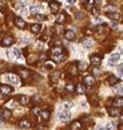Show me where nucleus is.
<instances>
[{
  "label": "nucleus",
  "mask_w": 123,
  "mask_h": 130,
  "mask_svg": "<svg viewBox=\"0 0 123 130\" xmlns=\"http://www.w3.org/2000/svg\"><path fill=\"white\" fill-rule=\"evenodd\" d=\"M35 18L37 19V20H42V19H44V16H42V15H36Z\"/></svg>",
  "instance_id": "obj_44"
},
{
  "label": "nucleus",
  "mask_w": 123,
  "mask_h": 130,
  "mask_svg": "<svg viewBox=\"0 0 123 130\" xmlns=\"http://www.w3.org/2000/svg\"><path fill=\"white\" fill-rule=\"evenodd\" d=\"M12 91H13V89L11 87V86H8V85H2V86H0V93L4 94V95L12 94Z\"/></svg>",
  "instance_id": "obj_1"
},
{
  "label": "nucleus",
  "mask_w": 123,
  "mask_h": 130,
  "mask_svg": "<svg viewBox=\"0 0 123 130\" xmlns=\"http://www.w3.org/2000/svg\"><path fill=\"white\" fill-rule=\"evenodd\" d=\"M15 24H16L19 28H22V30H23V28H26V23H24V20H23L22 18H16V19H15Z\"/></svg>",
  "instance_id": "obj_13"
},
{
  "label": "nucleus",
  "mask_w": 123,
  "mask_h": 130,
  "mask_svg": "<svg viewBox=\"0 0 123 130\" xmlns=\"http://www.w3.org/2000/svg\"><path fill=\"white\" fill-rule=\"evenodd\" d=\"M75 2H76V0H68V2H67V3H68V4H74Z\"/></svg>",
  "instance_id": "obj_48"
},
{
  "label": "nucleus",
  "mask_w": 123,
  "mask_h": 130,
  "mask_svg": "<svg viewBox=\"0 0 123 130\" xmlns=\"http://www.w3.org/2000/svg\"><path fill=\"white\" fill-rule=\"evenodd\" d=\"M76 93L78 94H84V93H86V87H84V85H78L76 86Z\"/></svg>",
  "instance_id": "obj_26"
},
{
  "label": "nucleus",
  "mask_w": 123,
  "mask_h": 130,
  "mask_svg": "<svg viewBox=\"0 0 123 130\" xmlns=\"http://www.w3.org/2000/svg\"><path fill=\"white\" fill-rule=\"evenodd\" d=\"M108 114H110L111 117H118V115H119V109H116V107H111L110 110H108Z\"/></svg>",
  "instance_id": "obj_22"
},
{
  "label": "nucleus",
  "mask_w": 123,
  "mask_h": 130,
  "mask_svg": "<svg viewBox=\"0 0 123 130\" xmlns=\"http://www.w3.org/2000/svg\"><path fill=\"white\" fill-rule=\"evenodd\" d=\"M120 123H123V114L120 115Z\"/></svg>",
  "instance_id": "obj_49"
},
{
  "label": "nucleus",
  "mask_w": 123,
  "mask_h": 130,
  "mask_svg": "<svg viewBox=\"0 0 123 130\" xmlns=\"http://www.w3.org/2000/svg\"><path fill=\"white\" fill-rule=\"evenodd\" d=\"M66 90H67L68 93H72V91L75 90V87H74V85H72V83H68L67 86H66Z\"/></svg>",
  "instance_id": "obj_34"
},
{
  "label": "nucleus",
  "mask_w": 123,
  "mask_h": 130,
  "mask_svg": "<svg viewBox=\"0 0 123 130\" xmlns=\"http://www.w3.org/2000/svg\"><path fill=\"white\" fill-rule=\"evenodd\" d=\"M119 130H123V125H122V123L119 125Z\"/></svg>",
  "instance_id": "obj_50"
},
{
  "label": "nucleus",
  "mask_w": 123,
  "mask_h": 130,
  "mask_svg": "<svg viewBox=\"0 0 123 130\" xmlns=\"http://www.w3.org/2000/svg\"><path fill=\"white\" fill-rule=\"evenodd\" d=\"M6 78H7L8 82H11L12 85H19V82H20L15 74H8V75H6Z\"/></svg>",
  "instance_id": "obj_3"
},
{
  "label": "nucleus",
  "mask_w": 123,
  "mask_h": 130,
  "mask_svg": "<svg viewBox=\"0 0 123 130\" xmlns=\"http://www.w3.org/2000/svg\"><path fill=\"white\" fill-rule=\"evenodd\" d=\"M108 16H110L112 20H119V19H120V13L119 12H112V13H108Z\"/></svg>",
  "instance_id": "obj_27"
},
{
  "label": "nucleus",
  "mask_w": 123,
  "mask_h": 130,
  "mask_svg": "<svg viewBox=\"0 0 123 130\" xmlns=\"http://www.w3.org/2000/svg\"><path fill=\"white\" fill-rule=\"evenodd\" d=\"M40 30H42V26L37 24V23H35V24L31 26V32H32V34H39Z\"/></svg>",
  "instance_id": "obj_16"
},
{
  "label": "nucleus",
  "mask_w": 123,
  "mask_h": 130,
  "mask_svg": "<svg viewBox=\"0 0 123 130\" xmlns=\"http://www.w3.org/2000/svg\"><path fill=\"white\" fill-rule=\"evenodd\" d=\"M120 59V55L119 54H112L110 56V59H108V63L110 64H114V63H118V60Z\"/></svg>",
  "instance_id": "obj_10"
},
{
  "label": "nucleus",
  "mask_w": 123,
  "mask_h": 130,
  "mask_svg": "<svg viewBox=\"0 0 123 130\" xmlns=\"http://www.w3.org/2000/svg\"><path fill=\"white\" fill-rule=\"evenodd\" d=\"M68 73H70L71 75H74V76H75V75L78 74V67L75 66V64H71V66L68 67Z\"/></svg>",
  "instance_id": "obj_21"
},
{
  "label": "nucleus",
  "mask_w": 123,
  "mask_h": 130,
  "mask_svg": "<svg viewBox=\"0 0 123 130\" xmlns=\"http://www.w3.org/2000/svg\"><path fill=\"white\" fill-rule=\"evenodd\" d=\"M112 105H114V107H116V109H122V107H123V98H116V99H114Z\"/></svg>",
  "instance_id": "obj_11"
},
{
  "label": "nucleus",
  "mask_w": 123,
  "mask_h": 130,
  "mask_svg": "<svg viewBox=\"0 0 123 130\" xmlns=\"http://www.w3.org/2000/svg\"><path fill=\"white\" fill-rule=\"evenodd\" d=\"M64 38L67 40H74L75 39V32H74V30H67L64 32Z\"/></svg>",
  "instance_id": "obj_7"
},
{
  "label": "nucleus",
  "mask_w": 123,
  "mask_h": 130,
  "mask_svg": "<svg viewBox=\"0 0 123 130\" xmlns=\"http://www.w3.org/2000/svg\"><path fill=\"white\" fill-rule=\"evenodd\" d=\"M94 82H95V78H94L92 75H87L86 78H84V83H86L87 86H91V85H94Z\"/></svg>",
  "instance_id": "obj_17"
},
{
  "label": "nucleus",
  "mask_w": 123,
  "mask_h": 130,
  "mask_svg": "<svg viewBox=\"0 0 123 130\" xmlns=\"http://www.w3.org/2000/svg\"><path fill=\"white\" fill-rule=\"evenodd\" d=\"M108 83L112 85V86L116 85V83H118V78H116V76H114V75H111L110 78H108Z\"/></svg>",
  "instance_id": "obj_30"
},
{
  "label": "nucleus",
  "mask_w": 123,
  "mask_h": 130,
  "mask_svg": "<svg viewBox=\"0 0 123 130\" xmlns=\"http://www.w3.org/2000/svg\"><path fill=\"white\" fill-rule=\"evenodd\" d=\"M13 43V38L12 36H4L3 40H2V44L3 46H11Z\"/></svg>",
  "instance_id": "obj_8"
},
{
  "label": "nucleus",
  "mask_w": 123,
  "mask_h": 130,
  "mask_svg": "<svg viewBox=\"0 0 123 130\" xmlns=\"http://www.w3.org/2000/svg\"><path fill=\"white\" fill-rule=\"evenodd\" d=\"M83 46L86 47V48H91V47L94 46V42H92V39H90V38H87V39H84V40H83Z\"/></svg>",
  "instance_id": "obj_19"
},
{
  "label": "nucleus",
  "mask_w": 123,
  "mask_h": 130,
  "mask_svg": "<svg viewBox=\"0 0 123 130\" xmlns=\"http://www.w3.org/2000/svg\"><path fill=\"white\" fill-rule=\"evenodd\" d=\"M39 59H40V60H46L47 58H46V55H40V58H39Z\"/></svg>",
  "instance_id": "obj_45"
},
{
  "label": "nucleus",
  "mask_w": 123,
  "mask_h": 130,
  "mask_svg": "<svg viewBox=\"0 0 123 130\" xmlns=\"http://www.w3.org/2000/svg\"><path fill=\"white\" fill-rule=\"evenodd\" d=\"M111 27L114 28V30H116V28H118V24H116V23L114 22V23H111Z\"/></svg>",
  "instance_id": "obj_40"
},
{
  "label": "nucleus",
  "mask_w": 123,
  "mask_h": 130,
  "mask_svg": "<svg viewBox=\"0 0 123 130\" xmlns=\"http://www.w3.org/2000/svg\"><path fill=\"white\" fill-rule=\"evenodd\" d=\"M2 118H3V119H9V118H11V111H9L8 109L3 110V113H2Z\"/></svg>",
  "instance_id": "obj_24"
},
{
  "label": "nucleus",
  "mask_w": 123,
  "mask_h": 130,
  "mask_svg": "<svg viewBox=\"0 0 123 130\" xmlns=\"http://www.w3.org/2000/svg\"><path fill=\"white\" fill-rule=\"evenodd\" d=\"M34 114H40V109L39 107H35L34 109Z\"/></svg>",
  "instance_id": "obj_39"
},
{
  "label": "nucleus",
  "mask_w": 123,
  "mask_h": 130,
  "mask_svg": "<svg viewBox=\"0 0 123 130\" xmlns=\"http://www.w3.org/2000/svg\"><path fill=\"white\" fill-rule=\"evenodd\" d=\"M105 11H106L107 13H112V12H116V7H115V6H107V7L105 8Z\"/></svg>",
  "instance_id": "obj_28"
},
{
  "label": "nucleus",
  "mask_w": 123,
  "mask_h": 130,
  "mask_svg": "<svg viewBox=\"0 0 123 130\" xmlns=\"http://www.w3.org/2000/svg\"><path fill=\"white\" fill-rule=\"evenodd\" d=\"M19 75H20L23 79H28L30 75H31V73L28 70H26V69H19Z\"/></svg>",
  "instance_id": "obj_6"
},
{
  "label": "nucleus",
  "mask_w": 123,
  "mask_h": 130,
  "mask_svg": "<svg viewBox=\"0 0 123 130\" xmlns=\"http://www.w3.org/2000/svg\"><path fill=\"white\" fill-rule=\"evenodd\" d=\"M27 60H28V63H30V64H31V63H34V62L36 60V55L31 54L30 56H28V59H27Z\"/></svg>",
  "instance_id": "obj_33"
},
{
  "label": "nucleus",
  "mask_w": 123,
  "mask_h": 130,
  "mask_svg": "<svg viewBox=\"0 0 123 130\" xmlns=\"http://www.w3.org/2000/svg\"><path fill=\"white\" fill-rule=\"evenodd\" d=\"M59 76H60V73H59V71H54V73L51 74L50 78H51V80H52V82H56V80L59 79Z\"/></svg>",
  "instance_id": "obj_25"
},
{
  "label": "nucleus",
  "mask_w": 123,
  "mask_h": 130,
  "mask_svg": "<svg viewBox=\"0 0 123 130\" xmlns=\"http://www.w3.org/2000/svg\"><path fill=\"white\" fill-rule=\"evenodd\" d=\"M90 60H91V64H94V66H99V64H100V62H102V58H100V56H98V55H92Z\"/></svg>",
  "instance_id": "obj_9"
},
{
  "label": "nucleus",
  "mask_w": 123,
  "mask_h": 130,
  "mask_svg": "<svg viewBox=\"0 0 123 130\" xmlns=\"http://www.w3.org/2000/svg\"><path fill=\"white\" fill-rule=\"evenodd\" d=\"M71 118V114L68 110H62V111L59 113V119L60 121H68V119Z\"/></svg>",
  "instance_id": "obj_2"
},
{
  "label": "nucleus",
  "mask_w": 123,
  "mask_h": 130,
  "mask_svg": "<svg viewBox=\"0 0 123 130\" xmlns=\"http://www.w3.org/2000/svg\"><path fill=\"white\" fill-rule=\"evenodd\" d=\"M58 54H63L62 47H55V48H52V55H58Z\"/></svg>",
  "instance_id": "obj_31"
},
{
  "label": "nucleus",
  "mask_w": 123,
  "mask_h": 130,
  "mask_svg": "<svg viewBox=\"0 0 123 130\" xmlns=\"http://www.w3.org/2000/svg\"><path fill=\"white\" fill-rule=\"evenodd\" d=\"M79 69L82 71H86L87 70V63H84V62H80L79 63Z\"/></svg>",
  "instance_id": "obj_35"
},
{
  "label": "nucleus",
  "mask_w": 123,
  "mask_h": 130,
  "mask_svg": "<svg viewBox=\"0 0 123 130\" xmlns=\"http://www.w3.org/2000/svg\"><path fill=\"white\" fill-rule=\"evenodd\" d=\"M66 22V15L64 13H60V15L58 16V19H56V23L58 24H62V23H64Z\"/></svg>",
  "instance_id": "obj_29"
},
{
  "label": "nucleus",
  "mask_w": 123,
  "mask_h": 130,
  "mask_svg": "<svg viewBox=\"0 0 123 130\" xmlns=\"http://www.w3.org/2000/svg\"><path fill=\"white\" fill-rule=\"evenodd\" d=\"M40 9H42V6H39V4H34V6H31L30 11H31L32 13H37Z\"/></svg>",
  "instance_id": "obj_23"
},
{
  "label": "nucleus",
  "mask_w": 123,
  "mask_h": 130,
  "mask_svg": "<svg viewBox=\"0 0 123 130\" xmlns=\"http://www.w3.org/2000/svg\"><path fill=\"white\" fill-rule=\"evenodd\" d=\"M48 118H50V111H47V110L40 111V121H48Z\"/></svg>",
  "instance_id": "obj_14"
},
{
  "label": "nucleus",
  "mask_w": 123,
  "mask_h": 130,
  "mask_svg": "<svg viewBox=\"0 0 123 130\" xmlns=\"http://www.w3.org/2000/svg\"><path fill=\"white\" fill-rule=\"evenodd\" d=\"M50 9H51L54 13H56V12L60 9V4H59L58 2H55V0H52V2L50 3Z\"/></svg>",
  "instance_id": "obj_4"
},
{
  "label": "nucleus",
  "mask_w": 123,
  "mask_h": 130,
  "mask_svg": "<svg viewBox=\"0 0 123 130\" xmlns=\"http://www.w3.org/2000/svg\"><path fill=\"white\" fill-rule=\"evenodd\" d=\"M46 67L51 70V69H54V64H52V63H46Z\"/></svg>",
  "instance_id": "obj_38"
},
{
  "label": "nucleus",
  "mask_w": 123,
  "mask_h": 130,
  "mask_svg": "<svg viewBox=\"0 0 123 130\" xmlns=\"http://www.w3.org/2000/svg\"><path fill=\"white\" fill-rule=\"evenodd\" d=\"M15 105H16L15 102H9L8 103V107H15Z\"/></svg>",
  "instance_id": "obj_42"
},
{
  "label": "nucleus",
  "mask_w": 123,
  "mask_h": 130,
  "mask_svg": "<svg viewBox=\"0 0 123 130\" xmlns=\"http://www.w3.org/2000/svg\"><path fill=\"white\" fill-rule=\"evenodd\" d=\"M91 11H92V15H98V9L96 8H92Z\"/></svg>",
  "instance_id": "obj_41"
},
{
  "label": "nucleus",
  "mask_w": 123,
  "mask_h": 130,
  "mask_svg": "<svg viewBox=\"0 0 123 130\" xmlns=\"http://www.w3.org/2000/svg\"><path fill=\"white\" fill-rule=\"evenodd\" d=\"M19 103L20 105H28L30 103V98H28L27 95H20V97H19Z\"/></svg>",
  "instance_id": "obj_15"
},
{
  "label": "nucleus",
  "mask_w": 123,
  "mask_h": 130,
  "mask_svg": "<svg viewBox=\"0 0 123 130\" xmlns=\"http://www.w3.org/2000/svg\"><path fill=\"white\" fill-rule=\"evenodd\" d=\"M82 123H80L79 121H75V122H72L71 123V129L72 130H82Z\"/></svg>",
  "instance_id": "obj_20"
},
{
  "label": "nucleus",
  "mask_w": 123,
  "mask_h": 130,
  "mask_svg": "<svg viewBox=\"0 0 123 130\" xmlns=\"http://www.w3.org/2000/svg\"><path fill=\"white\" fill-rule=\"evenodd\" d=\"M76 18H78V19H82V18H83V15H82V13H80V12H79V13H78V15H76Z\"/></svg>",
  "instance_id": "obj_47"
},
{
  "label": "nucleus",
  "mask_w": 123,
  "mask_h": 130,
  "mask_svg": "<svg viewBox=\"0 0 123 130\" xmlns=\"http://www.w3.org/2000/svg\"><path fill=\"white\" fill-rule=\"evenodd\" d=\"M116 70H118V73H119V74H123V64H119L116 67Z\"/></svg>",
  "instance_id": "obj_36"
},
{
  "label": "nucleus",
  "mask_w": 123,
  "mask_h": 130,
  "mask_svg": "<svg viewBox=\"0 0 123 130\" xmlns=\"http://www.w3.org/2000/svg\"><path fill=\"white\" fill-rule=\"evenodd\" d=\"M115 91L118 94H123V85H116L115 86Z\"/></svg>",
  "instance_id": "obj_32"
},
{
  "label": "nucleus",
  "mask_w": 123,
  "mask_h": 130,
  "mask_svg": "<svg viewBox=\"0 0 123 130\" xmlns=\"http://www.w3.org/2000/svg\"><path fill=\"white\" fill-rule=\"evenodd\" d=\"M52 59L55 62H58V63H60V62H63L66 59V55L64 54H58V55H52Z\"/></svg>",
  "instance_id": "obj_18"
},
{
  "label": "nucleus",
  "mask_w": 123,
  "mask_h": 130,
  "mask_svg": "<svg viewBox=\"0 0 123 130\" xmlns=\"http://www.w3.org/2000/svg\"><path fill=\"white\" fill-rule=\"evenodd\" d=\"M98 130H105V127H102V126H100V127H98Z\"/></svg>",
  "instance_id": "obj_51"
},
{
  "label": "nucleus",
  "mask_w": 123,
  "mask_h": 130,
  "mask_svg": "<svg viewBox=\"0 0 123 130\" xmlns=\"http://www.w3.org/2000/svg\"><path fill=\"white\" fill-rule=\"evenodd\" d=\"M100 3H102V0H95V4H96V6H100Z\"/></svg>",
  "instance_id": "obj_46"
},
{
  "label": "nucleus",
  "mask_w": 123,
  "mask_h": 130,
  "mask_svg": "<svg viewBox=\"0 0 123 130\" xmlns=\"http://www.w3.org/2000/svg\"><path fill=\"white\" fill-rule=\"evenodd\" d=\"M19 126L23 127V129H28V127H31V122L28 121V119H22V121L19 122Z\"/></svg>",
  "instance_id": "obj_12"
},
{
  "label": "nucleus",
  "mask_w": 123,
  "mask_h": 130,
  "mask_svg": "<svg viewBox=\"0 0 123 130\" xmlns=\"http://www.w3.org/2000/svg\"><path fill=\"white\" fill-rule=\"evenodd\" d=\"M7 54H8V56H9V58H20V56H22L20 51H19L17 48H12L11 51H8Z\"/></svg>",
  "instance_id": "obj_5"
},
{
  "label": "nucleus",
  "mask_w": 123,
  "mask_h": 130,
  "mask_svg": "<svg viewBox=\"0 0 123 130\" xmlns=\"http://www.w3.org/2000/svg\"><path fill=\"white\" fill-rule=\"evenodd\" d=\"M64 107H66V109L71 107V103H70V102H66V103H64Z\"/></svg>",
  "instance_id": "obj_43"
},
{
  "label": "nucleus",
  "mask_w": 123,
  "mask_h": 130,
  "mask_svg": "<svg viewBox=\"0 0 123 130\" xmlns=\"http://www.w3.org/2000/svg\"><path fill=\"white\" fill-rule=\"evenodd\" d=\"M112 127H114V126H112V125H111V123H108V125H107V126L105 127V130H112Z\"/></svg>",
  "instance_id": "obj_37"
}]
</instances>
